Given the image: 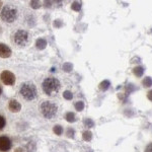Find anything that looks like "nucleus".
I'll use <instances>...</instances> for the list:
<instances>
[{
	"label": "nucleus",
	"instance_id": "9b49d317",
	"mask_svg": "<svg viewBox=\"0 0 152 152\" xmlns=\"http://www.w3.org/2000/svg\"><path fill=\"white\" fill-rule=\"evenodd\" d=\"M134 74L136 75V76H138V77H141L142 75H143V72H144V69L142 68V67H140V66H138V67H135L134 68Z\"/></svg>",
	"mask_w": 152,
	"mask_h": 152
},
{
	"label": "nucleus",
	"instance_id": "f03ea898",
	"mask_svg": "<svg viewBox=\"0 0 152 152\" xmlns=\"http://www.w3.org/2000/svg\"><path fill=\"white\" fill-rule=\"evenodd\" d=\"M17 17V9L13 5H6L1 11V20L6 22H13Z\"/></svg>",
	"mask_w": 152,
	"mask_h": 152
},
{
	"label": "nucleus",
	"instance_id": "dca6fc26",
	"mask_svg": "<svg viewBox=\"0 0 152 152\" xmlns=\"http://www.w3.org/2000/svg\"><path fill=\"white\" fill-rule=\"evenodd\" d=\"M83 140H85V141H89V140H91V133L89 132V131H85V132H83Z\"/></svg>",
	"mask_w": 152,
	"mask_h": 152
},
{
	"label": "nucleus",
	"instance_id": "6ab92c4d",
	"mask_svg": "<svg viewBox=\"0 0 152 152\" xmlns=\"http://www.w3.org/2000/svg\"><path fill=\"white\" fill-rule=\"evenodd\" d=\"M63 97H64V99H72V93H71L70 91H68V90H67V91H65L64 93H63Z\"/></svg>",
	"mask_w": 152,
	"mask_h": 152
},
{
	"label": "nucleus",
	"instance_id": "393cba45",
	"mask_svg": "<svg viewBox=\"0 0 152 152\" xmlns=\"http://www.w3.org/2000/svg\"><path fill=\"white\" fill-rule=\"evenodd\" d=\"M145 152H152V143L149 144V145H148L147 147H146Z\"/></svg>",
	"mask_w": 152,
	"mask_h": 152
},
{
	"label": "nucleus",
	"instance_id": "bb28decb",
	"mask_svg": "<svg viewBox=\"0 0 152 152\" xmlns=\"http://www.w3.org/2000/svg\"><path fill=\"white\" fill-rule=\"evenodd\" d=\"M14 152H24V150L22 149V148L18 147V148H16V149H15V151H14Z\"/></svg>",
	"mask_w": 152,
	"mask_h": 152
},
{
	"label": "nucleus",
	"instance_id": "20e7f679",
	"mask_svg": "<svg viewBox=\"0 0 152 152\" xmlns=\"http://www.w3.org/2000/svg\"><path fill=\"white\" fill-rule=\"evenodd\" d=\"M41 111L45 118L51 119L57 113V105L51 101H44L41 105Z\"/></svg>",
	"mask_w": 152,
	"mask_h": 152
},
{
	"label": "nucleus",
	"instance_id": "2eb2a0df",
	"mask_svg": "<svg viewBox=\"0 0 152 152\" xmlns=\"http://www.w3.org/2000/svg\"><path fill=\"white\" fill-rule=\"evenodd\" d=\"M109 81H107V80H105V81H103L101 83V85H99V88H101V90H107V88H109Z\"/></svg>",
	"mask_w": 152,
	"mask_h": 152
},
{
	"label": "nucleus",
	"instance_id": "c85d7f7f",
	"mask_svg": "<svg viewBox=\"0 0 152 152\" xmlns=\"http://www.w3.org/2000/svg\"><path fill=\"white\" fill-rule=\"evenodd\" d=\"M0 32H1V28H0Z\"/></svg>",
	"mask_w": 152,
	"mask_h": 152
},
{
	"label": "nucleus",
	"instance_id": "39448f33",
	"mask_svg": "<svg viewBox=\"0 0 152 152\" xmlns=\"http://www.w3.org/2000/svg\"><path fill=\"white\" fill-rule=\"evenodd\" d=\"M14 42L18 46H24L28 42V34L24 30H17L14 34Z\"/></svg>",
	"mask_w": 152,
	"mask_h": 152
},
{
	"label": "nucleus",
	"instance_id": "cd10ccee",
	"mask_svg": "<svg viewBox=\"0 0 152 152\" xmlns=\"http://www.w3.org/2000/svg\"><path fill=\"white\" fill-rule=\"evenodd\" d=\"M1 6H2V2L0 1V8H1Z\"/></svg>",
	"mask_w": 152,
	"mask_h": 152
},
{
	"label": "nucleus",
	"instance_id": "f257e3e1",
	"mask_svg": "<svg viewBox=\"0 0 152 152\" xmlns=\"http://www.w3.org/2000/svg\"><path fill=\"white\" fill-rule=\"evenodd\" d=\"M60 89V81L54 77H49L44 80L43 82V90L46 94L52 95L56 93Z\"/></svg>",
	"mask_w": 152,
	"mask_h": 152
},
{
	"label": "nucleus",
	"instance_id": "a211bd4d",
	"mask_svg": "<svg viewBox=\"0 0 152 152\" xmlns=\"http://www.w3.org/2000/svg\"><path fill=\"white\" fill-rule=\"evenodd\" d=\"M84 107V103L82 101H77V103H75V109H77V111H82Z\"/></svg>",
	"mask_w": 152,
	"mask_h": 152
},
{
	"label": "nucleus",
	"instance_id": "6e6552de",
	"mask_svg": "<svg viewBox=\"0 0 152 152\" xmlns=\"http://www.w3.org/2000/svg\"><path fill=\"white\" fill-rule=\"evenodd\" d=\"M11 55V50L8 46L4 44H0V57L1 58H8Z\"/></svg>",
	"mask_w": 152,
	"mask_h": 152
},
{
	"label": "nucleus",
	"instance_id": "b1692460",
	"mask_svg": "<svg viewBox=\"0 0 152 152\" xmlns=\"http://www.w3.org/2000/svg\"><path fill=\"white\" fill-rule=\"evenodd\" d=\"M68 137H73V134H74V131H73V129H68Z\"/></svg>",
	"mask_w": 152,
	"mask_h": 152
},
{
	"label": "nucleus",
	"instance_id": "4be33fe9",
	"mask_svg": "<svg viewBox=\"0 0 152 152\" xmlns=\"http://www.w3.org/2000/svg\"><path fill=\"white\" fill-rule=\"evenodd\" d=\"M84 124L86 125V127H92L93 126V121L90 120V119H87V120L84 121Z\"/></svg>",
	"mask_w": 152,
	"mask_h": 152
},
{
	"label": "nucleus",
	"instance_id": "5701e85b",
	"mask_svg": "<svg viewBox=\"0 0 152 152\" xmlns=\"http://www.w3.org/2000/svg\"><path fill=\"white\" fill-rule=\"evenodd\" d=\"M4 126H5V119H4V117L0 116V130H1Z\"/></svg>",
	"mask_w": 152,
	"mask_h": 152
},
{
	"label": "nucleus",
	"instance_id": "1a4fd4ad",
	"mask_svg": "<svg viewBox=\"0 0 152 152\" xmlns=\"http://www.w3.org/2000/svg\"><path fill=\"white\" fill-rule=\"evenodd\" d=\"M8 107H9V111H12V113H18L20 111V109H22V105H20V103L17 101L12 99V101H9Z\"/></svg>",
	"mask_w": 152,
	"mask_h": 152
},
{
	"label": "nucleus",
	"instance_id": "f3484780",
	"mask_svg": "<svg viewBox=\"0 0 152 152\" xmlns=\"http://www.w3.org/2000/svg\"><path fill=\"white\" fill-rule=\"evenodd\" d=\"M71 8H72L73 10H75V11H79L80 8H81V4H80V3H78V2H74L72 5H71Z\"/></svg>",
	"mask_w": 152,
	"mask_h": 152
},
{
	"label": "nucleus",
	"instance_id": "c756f323",
	"mask_svg": "<svg viewBox=\"0 0 152 152\" xmlns=\"http://www.w3.org/2000/svg\"><path fill=\"white\" fill-rule=\"evenodd\" d=\"M0 92H1V90H0Z\"/></svg>",
	"mask_w": 152,
	"mask_h": 152
},
{
	"label": "nucleus",
	"instance_id": "9d476101",
	"mask_svg": "<svg viewBox=\"0 0 152 152\" xmlns=\"http://www.w3.org/2000/svg\"><path fill=\"white\" fill-rule=\"evenodd\" d=\"M46 46H47V42L45 41L44 39H39L36 40V48L40 50H43L46 48Z\"/></svg>",
	"mask_w": 152,
	"mask_h": 152
},
{
	"label": "nucleus",
	"instance_id": "7ed1b4c3",
	"mask_svg": "<svg viewBox=\"0 0 152 152\" xmlns=\"http://www.w3.org/2000/svg\"><path fill=\"white\" fill-rule=\"evenodd\" d=\"M20 93L26 101H32L36 97V88L32 83H24L20 88Z\"/></svg>",
	"mask_w": 152,
	"mask_h": 152
},
{
	"label": "nucleus",
	"instance_id": "ddd939ff",
	"mask_svg": "<svg viewBox=\"0 0 152 152\" xmlns=\"http://www.w3.org/2000/svg\"><path fill=\"white\" fill-rule=\"evenodd\" d=\"M66 120L68 121L69 123H73L75 121V115L73 113H71V111H69V113H66Z\"/></svg>",
	"mask_w": 152,
	"mask_h": 152
},
{
	"label": "nucleus",
	"instance_id": "f8f14e48",
	"mask_svg": "<svg viewBox=\"0 0 152 152\" xmlns=\"http://www.w3.org/2000/svg\"><path fill=\"white\" fill-rule=\"evenodd\" d=\"M53 131H54V133H55L56 135L60 136L61 134H62V132H63V128L60 126V125H56V126L53 128Z\"/></svg>",
	"mask_w": 152,
	"mask_h": 152
},
{
	"label": "nucleus",
	"instance_id": "412c9836",
	"mask_svg": "<svg viewBox=\"0 0 152 152\" xmlns=\"http://www.w3.org/2000/svg\"><path fill=\"white\" fill-rule=\"evenodd\" d=\"M63 69H64L65 71H70V70H72V65L70 64V63H66V64H64L63 65Z\"/></svg>",
	"mask_w": 152,
	"mask_h": 152
},
{
	"label": "nucleus",
	"instance_id": "423d86ee",
	"mask_svg": "<svg viewBox=\"0 0 152 152\" xmlns=\"http://www.w3.org/2000/svg\"><path fill=\"white\" fill-rule=\"evenodd\" d=\"M0 79L5 85H12L15 82V76L12 72L5 70L0 74Z\"/></svg>",
	"mask_w": 152,
	"mask_h": 152
},
{
	"label": "nucleus",
	"instance_id": "a878e982",
	"mask_svg": "<svg viewBox=\"0 0 152 152\" xmlns=\"http://www.w3.org/2000/svg\"><path fill=\"white\" fill-rule=\"evenodd\" d=\"M147 97H148V99H150V101H152V90H150V91H148V93H147Z\"/></svg>",
	"mask_w": 152,
	"mask_h": 152
},
{
	"label": "nucleus",
	"instance_id": "aec40b11",
	"mask_svg": "<svg viewBox=\"0 0 152 152\" xmlns=\"http://www.w3.org/2000/svg\"><path fill=\"white\" fill-rule=\"evenodd\" d=\"M30 6L34 9H38L40 7V2L39 1H30Z\"/></svg>",
	"mask_w": 152,
	"mask_h": 152
},
{
	"label": "nucleus",
	"instance_id": "0eeeda50",
	"mask_svg": "<svg viewBox=\"0 0 152 152\" xmlns=\"http://www.w3.org/2000/svg\"><path fill=\"white\" fill-rule=\"evenodd\" d=\"M11 148V141L6 136L0 137V151H8Z\"/></svg>",
	"mask_w": 152,
	"mask_h": 152
},
{
	"label": "nucleus",
	"instance_id": "4468645a",
	"mask_svg": "<svg viewBox=\"0 0 152 152\" xmlns=\"http://www.w3.org/2000/svg\"><path fill=\"white\" fill-rule=\"evenodd\" d=\"M142 84H143L145 87H150L152 85V79L150 77H145L142 81Z\"/></svg>",
	"mask_w": 152,
	"mask_h": 152
}]
</instances>
